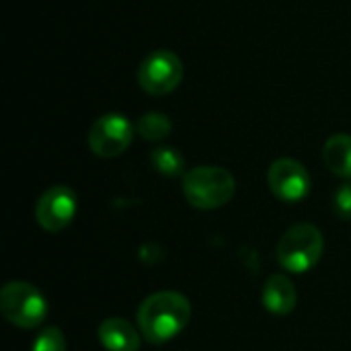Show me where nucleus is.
<instances>
[{
  "label": "nucleus",
  "mask_w": 351,
  "mask_h": 351,
  "mask_svg": "<svg viewBox=\"0 0 351 351\" xmlns=\"http://www.w3.org/2000/svg\"><path fill=\"white\" fill-rule=\"evenodd\" d=\"M191 319V304L181 292L150 294L138 308V327L144 339L152 346H162L175 339Z\"/></svg>",
  "instance_id": "1"
},
{
  "label": "nucleus",
  "mask_w": 351,
  "mask_h": 351,
  "mask_svg": "<svg viewBox=\"0 0 351 351\" xmlns=\"http://www.w3.org/2000/svg\"><path fill=\"white\" fill-rule=\"evenodd\" d=\"M237 183L222 167H195L183 175V195L197 210H216L234 195Z\"/></svg>",
  "instance_id": "2"
},
{
  "label": "nucleus",
  "mask_w": 351,
  "mask_h": 351,
  "mask_svg": "<svg viewBox=\"0 0 351 351\" xmlns=\"http://www.w3.org/2000/svg\"><path fill=\"white\" fill-rule=\"evenodd\" d=\"M323 249L325 239L315 224H296L280 239L278 261L284 269L292 274H304L319 263Z\"/></svg>",
  "instance_id": "3"
},
{
  "label": "nucleus",
  "mask_w": 351,
  "mask_h": 351,
  "mask_svg": "<svg viewBox=\"0 0 351 351\" xmlns=\"http://www.w3.org/2000/svg\"><path fill=\"white\" fill-rule=\"evenodd\" d=\"M0 313L19 329H35L47 315L43 294L27 282H8L0 290Z\"/></svg>",
  "instance_id": "4"
},
{
  "label": "nucleus",
  "mask_w": 351,
  "mask_h": 351,
  "mask_svg": "<svg viewBox=\"0 0 351 351\" xmlns=\"http://www.w3.org/2000/svg\"><path fill=\"white\" fill-rule=\"evenodd\" d=\"M183 80V62L171 49H156L146 56L138 68V82L144 93L165 97L173 93Z\"/></svg>",
  "instance_id": "5"
},
{
  "label": "nucleus",
  "mask_w": 351,
  "mask_h": 351,
  "mask_svg": "<svg viewBox=\"0 0 351 351\" xmlns=\"http://www.w3.org/2000/svg\"><path fill=\"white\" fill-rule=\"evenodd\" d=\"M134 138L132 121L121 113L101 115L88 130V146L101 158H115L128 150Z\"/></svg>",
  "instance_id": "6"
},
{
  "label": "nucleus",
  "mask_w": 351,
  "mask_h": 351,
  "mask_svg": "<svg viewBox=\"0 0 351 351\" xmlns=\"http://www.w3.org/2000/svg\"><path fill=\"white\" fill-rule=\"evenodd\" d=\"M76 193L66 185H53L39 197L35 206V220L47 232L64 230L76 216Z\"/></svg>",
  "instance_id": "7"
},
{
  "label": "nucleus",
  "mask_w": 351,
  "mask_h": 351,
  "mask_svg": "<svg viewBox=\"0 0 351 351\" xmlns=\"http://www.w3.org/2000/svg\"><path fill=\"white\" fill-rule=\"evenodd\" d=\"M267 185L282 202H300L311 191V175L306 167L294 158H278L267 171Z\"/></svg>",
  "instance_id": "8"
},
{
  "label": "nucleus",
  "mask_w": 351,
  "mask_h": 351,
  "mask_svg": "<svg viewBox=\"0 0 351 351\" xmlns=\"http://www.w3.org/2000/svg\"><path fill=\"white\" fill-rule=\"evenodd\" d=\"M99 341L107 351H140V335L136 327L121 319V317H111L105 319L99 329H97Z\"/></svg>",
  "instance_id": "9"
},
{
  "label": "nucleus",
  "mask_w": 351,
  "mask_h": 351,
  "mask_svg": "<svg viewBox=\"0 0 351 351\" xmlns=\"http://www.w3.org/2000/svg\"><path fill=\"white\" fill-rule=\"evenodd\" d=\"M261 300H263V304H265V308L269 313H274V315H290L296 308L298 294H296L294 284L286 276L276 274V276L267 278V282L263 286V292H261Z\"/></svg>",
  "instance_id": "10"
},
{
  "label": "nucleus",
  "mask_w": 351,
  "mask_h": 351,
  "mask_svg": "<svg viewBox=\"0 0 351 351\" xmlns=\"http://www.w3.org/2000/svg\"><path fill=\"white\" fill-rule=\"evenodd\" d=\"M323 160L331 173L341 179H351V136L335 134L323 146Z\"/></svg>",
  "instance_id": "11"
},
{
  "label": "nucleus",
  "mask_w": 351,
  "mask_h": 351,
  "mask_svg": "<svg viewBox=\"0 0 351 351\" xmlns=\"http://www.w3.org/2000/svg\"><path fill=\"white\" fill-rule=\"evenodd\" d=\"M173 130V123L169 119V115L165 113H158V111H150V113H144L138 123H136V132L148 140V142H160L165 140Z\"/></svg>",
  "instance_id": "12"
},
{
  "label": "nucleus",
  "mask_w": 351,
  "mask_h": 351,
  "mask_svg": "<svg viewBox=\"0 0 351 351\" xmlns=\"http://www.w3.org/2000/svg\"><path fill=\"white\" fill-rule=\"evenodd\" d=\"M150 160H152V167L160 175H165V177L181 175L183 173V165H185L183 154L177 148H173V146H158V148H154Z\"/></svg>",
  "instance_id": "13"
},
{
  "label": "nucleus",
  "mask_w": 351,
  "mask_h": 351,
  "mask_svg": "<svg viewBox=\"0 0 351 351\" xmlns=\"http://www.w3.org/2000/svg\"><path fill=\"white\" fill-rule=\"evenodd\" d=\"M31 351H68L66 337L58 327H47L35 337Z\"/></svg>",
  "instance_id": "14"
},
{
  "label": "nucleus",
  "mask_w": 351,
  "mask_h": 351,
  "mask_svg": "<svg viewBox=\"0 0 351 351\" xmlns=\"http://www.w3.org/2000/svg\"><path fill=\"white\" fill-rule=\"evenodd\" d=\"M335 210L341 218H350L351 216V187L346 185L337 191L335 195Z\"/></svg>",
  "instance_id": "15"
}]
</instances>
